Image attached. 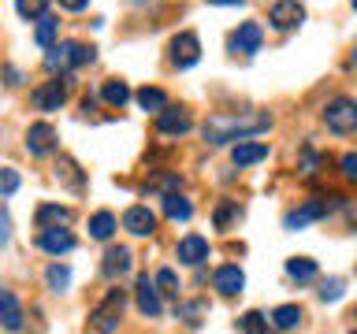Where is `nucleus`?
<instances>
[{"label":"nucleus","mask_w":357,"mask_h":334,"mask_svg":"<svg viewBox=\"0 0 357 334\" xmlns=\"http://www.w3.org/2000/svg\"><path fill=\"white\" fill-rule=\"evenodd\" d=\"M238 331H245V334H261V331H268V319L261 316V312H245V316L238 319Z\"/></svg>","instance_id":"31"},{"label":"nucleus","mask_w":357,"mask_h":334,"mask_svg":"<svg viewBox=\"0 0 357 334\" xmlns=\"http://www.w3.org/2000/svg\"><path fill=\"white\" fill-rule=\"evenodd\" d=\"M354 319H357V312H354Z\"/></svg>","instance_id":"42"},{"label":"nucleus","mask_w":357,"mask_h":334,"mask_svg":"<svg viewBox=\"0 0 357 334\" xmlns=\"http://www.w3.org/2000/svg\"><path fill=\"white\" fill-rule=\"evenodd\" d=\"M156 286H160V294L178 297V278H175L172 267H160V271H156Z\"/></svg>","instance_id":"30"},{"label":"nucleus","mask_w":357,"mask_h":334,"mask_svg":"<svg viewBox=\"0 0 357 334\" xmlns=\"http://www.w3.org/2000/svg\"><path fill=\"white\" fill-rule=\"evenodd\" d=\"M89 4V0H60V8H67V11H82Z\"/></svg>","instance_id":"38"},{"label":"nucleus","mask_w":357,"mask_h":334,"mask_svg":"<svg viewBox=\"0 0 357 334\" xmlns=\"http://www.w3.org/2000/svg\"><path fill=\"white\" fill-rule=\"evenodd\" d=\"M201 60V41L194 30H183L178 38L172 41V63L175 67H194Z\"/></svg>","instance_id":"6"},{"label":"nucleus","mask_w":357,"mask_h":334,"mask_svg":"<svg viewBox=\"0 0 357 334\" xmlns=\"http://www.w3.org/2000/svg\"><path fill=\"white\" fill-rule=\"evenodd\" d=\"M301 316H305V312H301V305H279L275 312H272V323L279 331H298L301 327Z\"/></svg>","instance_id":"22"},{"label":"nucleus","mask_w":357,"mask_h":334,"mask_svg":"<svg viewBox=\"0 0 357 334\" xmlns=\"http://www.w3.org/2000/svg\"><path fill=\"white\" fill-rule=\"evenodd\" d=\"M335 205H328V200H305L301 208H294V212H287V230H301V227H309V223H317V219H324L331 212Z\"/></svg>","instance_id":"7"},{"label":"nucleus","mask_w":357,"mask_h":334,"mask_svg":"<svg viewBox=\"0 0 357 334\" xmlns=\"http://www.w3.org/2000/svg\"><path fill=\"white\" fill-rule=\"evenodd\" d=\"M123 289H108V297L100 301V305L89 312V327L97 331H116L119 327V316H123Z\"/></svg>","instance_id":"4"},{"label":"nucleus","mask_w":357,"mask_h":334,"mask_svg":"<svg viewBox=\"0 0 357 334\" xmlns=\"http://www.w3.org/2000/svg\"><path fill=\"white\" fill-rule=\"evenodd\" d=\"M287 275L298 278V283H312V278H317V260H309V256H294V260H287Z\"/></svg>","instance_id":"24"},{"label":"nucleus","mask_w":357,"mask_h":334,"mask_svg":"<svg viewBox=\"0 0 357 334\" xmlns=\"http://www.w3.org/2000/svg\"><path fill=\"white\" fill-rule=\"evenodd\" d=\"M93 63V49L82 41H63V45H52L49 56H45V71H71V67H86Z\"/></svg>","instance_id":"2"},{"label":"nucleus","mask_w":357,"mask_h":334,"mask_svg":"<svg viewBox=\"0 0 357 334\" xmlns=\"http://www.w3.org/2000/svg\"><path fill=\"white\" fill-rule=\"evenodd\" d=\"M324 127L335 134H354L357 130V100L354 97H331L324 104Z\"/></svg>","instance_id":"3"},{"label":"nucleus","mask_w":357,"mask_h":334,"mask_svg":"<svg viewBox=\"0 0 357 334\" xmlns=\"http://www.w3.org/2000/svg\"><path fill=\"white\" fill-rule=\"evenodd\" d=\"M268 156V145L264 141H238L234 145V152H231V160H234V167H250V164H261Z\"/></svg>","instance_id":"17"},{"label":"nucleus","mask_w":357,"mask_h":334,"mask_svg":"<svg viewBox=\"0 0 357 334\" xmlns=\"http://www.w3.org/2000/svg\"><path fill=\"white\" fill-rule=\"evenodd\" d=\"M89 234H93L97 241H108L112 234H116V216H112V212H97V216L89 219Z\"/></svg>","instance_id":"25"},{"label":"nucleus","mask_w":357,"mask_h":334,"mask_svg":"<svg viewBox=\"0 0 357 334\" xmlns=\"http://www.w3.org/2000/svg\"><path fill=\"white\" fill-rule=\"evenodd\" d=\"M261 41H264V30H261V22H242V26L231 33V52L253 56L257 49H261Z\"/></svg>","instance_id":"10"},{"label":"nucleus","mask_w":357,"mask_h":334,"mask_svg":"<svg viewBox=\"0 0 357 334\" xmlns=\"http://www.w3.org/2000/svg\"><path fill=\"white\" fill-rule=\"evenodd\" d=\"M0 178H4V197H15V189H19L15 167H4V171H0Z\"/></svg>","instance_id":"36"},{"label":"nucleus","mask_w":357,"mask_h":334,"mask_svg":"<svg viewBox=\"0 0 357 334\" xmlns=\"http://www.w3.org/2000/svg\"><path fill=\"white\" fill-rule=\"evenodd\" d=\"M38 249L49 253V256H63V253L75 249V234L63 230V227H45L38 234Z\"/></svg>","instance_id":"9"},{"label":"nucleus","mask_w":357,"mask_h":334,"mask_svg":"<svg viewBox=\"0 0 357 334\" xmlns=\"http://www.w3.org/2000/svg\"><path fill=\"white\" fill-rule=\"evenodd\" d=\"M350 63H354V67H357V52H354V56H350Z\"/></svg>","instance_id":"40"},{"label":"nucleus","mask_w":357,"mask_h":334,"mask_svg":"<svg viewBox=\"0 0 357 334\" xmlns=\"http://www.w3.org/2000/svg\"><path fill=\"white\" fill-rule=\"evenodd\" d=\"M56 33H60V19L52 15V11H45L38 19V30H33V41L41 45V49H52L56 45Z\"/></svg>","instance_id":"21"},{"label":"nucleus","mask_w":357,"mask_h":334,"mask_svg":"<svg viewBox=\"0 0 357 334\" xmlns=\"http://www.w3.org/2000/svg\"><path fill=\"white\" fill-rule=\"evenodd\" d=\"M0 323H4L8 331H22V312H19V301L11 289L0 294Z\"/></svg>","instance_id":"20"},{"label":"nucleus","mask_w":357,"mask_h":334,"mask_svg":"<svg viewBox=\"0 0 357 334\" xmlns=\"http://www.w3.org/2000/svg\"><path fill=\"white\" fill-rule=\"evenodd\" d=\"M56 149V127L52 122H33L26 130V152L30 156H49Z\"/></svg>","instance_id":"11"},{"label":"nucleus","mask_w":357,"mask_h":334,"mask_svg":"<svg viewBox=\"0 0 357 334\" xmlns=\"http://www.w3.org/2000/svg\"><path fill=\"white\" fill-rule=\"evenodd\" d=\"M164 212H167V219H183L186 223L190 216H194V205L175 189V193H164Z\"/></svg>","instance_id":"23"},{"label":"nucleus","mask_w":357,"mask_h":334,"mask_svg":"<svg viewBox=\"0 0 357 334\" xmlns=\"http://www.w3.org/2000/svg\"><path fill=\"white\" fill-rule=\"evenodd\" d=\"M134 294H138V312H142V316L156 319V316L164 312V305H160V289H156V278L138 275V286H134Z\"/></svg>","instance_id":"8"},{"label":"nucleus","mask_w":357,"mask_h":334,"mask_svg":"<svg viewBox=\"0 0 357 334\" xmlns=\"http://www.w3.org/2000/svg\"><path fill=\"white\" fill-rule=\"evenodd\" d=\"M67 219H71V208H63V205H41L38 216H33L38 230H45V227H67Z\"/></svg>","instance_id":"19"},{"label":"nucleus","mask_w":357,"mask_h":334,"mask_svg":"<svg viewBox=\"0 0 357 334\" xmlns=\"http://www.w3.org/2000/svg\"><path fill=\"white\" fill-rule=\"evenodd\" d=\"M123 227H127L134 238H149V234L156 230V216L145 205H130L127 212H123Z\"/></svg>","instance_id":"12"},{"label":"nucleus","mask_w":357,"mask_h":334,"mask_svg":"<svg viewBox=\"0 0 357 334\" xmlns=\"http://www.w3.org/2000/svg\"><path fill=\"white\" fill-rule=\"evenodd\" d=\"M350 4H354V11H357V0H350Z\"/></svg>","instance_id":"41"},{"label":"nucleus","mask_w":357,"mask_h":334,"mask_svg":"<svg viewBox=\"0 0 357 334\" xmlns=\"http://www.w3.org/2000/svg\"><path fill=\"white\" fill-rule=\"evenodd\" d=\"M212 286H216L223 297H234V294H242V286H245V275H242V267H238V264H223V267H216V275H212Z\"/></svg>","instance_id":"14"},{"label":"nucleus","mask_w":357,"mask_h":334,"mask_svg":"<svg viewBox=\"0 0 357 334\" xmlns=\"http://www.w3.org/2000/svg\"><path fill=\"white\" fill-rule=\"evenodd\" d=\"M67 82H71V78L60 74V78H52V82H45L41 89H33V108H41V111H60V104L67 100Z\"/></svg>","instance_id":"5"},{"label":"nucleus","mask_w":357,"mask_h":334,"mask_svg":"<svg viewBox=\"0 0 357 334\" xmlns=\"http://www.w3.org/2000/svg\"><path fill=\"white\" fill-rule=\"evenodd\" d=\"M342 286H346L342 278H324V283H320V297L324 301H339L342 297Z\"/></svg>","instance_id":"34"},{"label":"nucleus","mask_w":357,"mask_h":334,"mask_svg":"<svg viewBox=\"0 0 357 334\" xmlns=\"http://www.w3.org/2000/svg\"><path fill=\"white\" fill-rule=\"evenodd\" d=\"M234 212H238V208H234L231 200H227V205H220V208H216V216H212V223H216L220 230H227V223L234 219Z\"/></svg>","instance_id":"35"},{"label":"nucleus","mask_w":357,"mask_h":334,"mask_svg":"<svg viewBox=\"0 0 357 334\" xmlns=\"http://www.w3.org/2000/svg\"><path fill=\"white\" fill-rule=\"evenodd\" d=\"M175 256H178V264H201V260H208V238H201V234H186L183 241H178V249H175Z\"/></svg>","instance_id":"15"},{"label":"nucleus","mask_w":357,"mask_h":334,"mask_svg":"<svg viewBox=\"0 0 357 334\" xmlns=\"http://www.w3.org/2000/svg\"><path fill=\"white\" fill-rule=\"evenodd\" d=\"M212 4H242V0H212Z\"/></svg>","instance_id":"39"},{"label":"nucleus","mask_w":357,"mask_h":334,"mask_svg":"<svg viewBox=\"0 0 357 334\" xmlns=\"http://www.w3.org/2000/svg\"><path fill=\"white\" fill-rule=\"evenodd\" d=\"M100 271H105L108 278L127 275V271H130V249H123V245H112V249L105 253V264H100Z\"/></svg>","instance_id":"18"},{"label":"nucleus","mask_w":357,"mask_h":334,"mask_svg":"<svg viewBox=\"0 0 357 334\" xmlns=\"http://www.w3.org/2000/svg\"><path fill=\"white\" fill-rule=\"evenodd\" d=\"M268 19H272V26L279 30H294L301 19H305V8L298 4V0H275L272 11H268Z\"/></svg>","instance_id":"13"},{"label":"nucleus","mask_w":357,"mask_h":334,"mask_svg":"<svg viewBox=\"0 0 357 334\" xmlns=\"http://www.w3.org/2000/svg\"><path fill=\"white\" fill-rule=\"evenodd\" d=\"M100 97H105V104H112V108H123V104L130 100V89H127V82L112 78V82H105V89H100Z\"/></svg>","instance_id":"26"},{"label":"nucleus","mask_w":357,"mask_h":334,"mask_svg":"<svg viewBox=\"0 0 357 334\" xmlns=\"http://www.w3.org/2000/svg\"><path fill=\"white\" fill-rule=\"evenodd\" d=\"M56 178H63L71 189H82V175H78L75 160H60V164H56Z\"/></svg>","instance_id":"29"},{"label":"nucleus","mask_w":357,"mask_h":334,"mask_svg":"<svg viewBox=\"0 0 357 334\" xmlns=\"http://www.w3.org/2000/svg\"><path fill=\"white\" fill-rule=\"evenodd\" d=\"M45 283H49V289L60 294V289H67V283H71V271H67L63 264H52L49 271H45Z\"/></svg>","instance_id":"28"},{"label":"nucleus","mask_w":357,"mask_h":334,"mask_svg":"<svg viewBox=\"0 0 357 334\" xmlns=\"http://www.w3.org/2000/svg\"><path fill=\"white\" fill-rule=\"evenodd\" d=\"M15 8H19L22 19H41L45 8H49V0H15Z\"/></svg>","instance_id":"32"},{"label":"nucleus","mask_w":357,"mask_h":334,"mask_svg":"<svg viewBox=\"0 0 357 334\" xmlns=\"http://www.w3.org/2000/svg\"><path fill=\"white\" fill-rule=\"evenodd\" d=\"M138 104L145 111H164L167 108V93H164V89H149V86H145V89H138Z\"/></svg>","instance_id":"27"},{"label":"nucleus","mask_w":357,"mask_h":334,"mask_svg":"<svg viewBox=\"0 0 357 334\" xmlns=\"http://www.w3.org/2000/svg\"><path fill=\"white\" fill-rule=\"evenodd\" d=\"M272 127L268 116H212L205 122V141L208 145H227V141H242L250 134H261Z\"/></svg>","instance_id":"1"},{"label":"nucleus","mask_w":357,"mask_h":334,"mask_svg":"<svg viewBox=\"0 0 357 334\" xmlns=\"http://www.w3.org/2000/svg\"><path fill=\"white\" fill-rule=\"evenodd\" d=\"M190 127H194V122H190V116L183 108H164V111H156V130L160 134H186Z\"/></svg>","instance_id":"16"},{"label":"nucleus","mask_w":357,"mask_h":334,"mask_svg":"<svg viewBox=\"0 0 357 334\" xmlns=\"http://www.w3.org/2000/svg\"><path fill=\"white\" fill-rule=\"evenodd\" d=\"M339 167H342V175L350 178V182H357V152H346L339 160Z\"/></svg>","instance_id":"37"},{"label":"nucleus","mask_w":357,"mask_h":334,"mask_svg":"<svg viewBox=\"0 0 357 334\" xmlns=\"http://www.w3.org/2000/svg\"><path fill=\"white\" fill-rule=\"evenodd\" d=\"M201 312H205V305H201V301H190V305H178V308H175V316L183 319V323H190V327H197V323H201L197 316H201Z\"/></svg>","instance_id":"33"}]
</instances>
